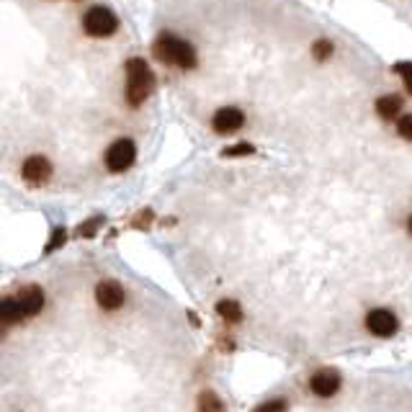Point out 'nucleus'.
I'll use <instances>...</instances> for the list:
<instances>
[{"label":"nucleus","mask_w":412,"mask_h":412,"mask_svg":"<svg viewBox=\"0 0 412 412\" xmlns=\"http://www.w3.org/2000/svg\"><path fill=\"white\" fill-rule=\"evenodd\" d=\"M152 85H155V78L149 73L147 62L134 57V60L127 62V103L129 106H142L147 101V95L152 93Z\"/></svg>","instance_id":"f257e3e1"},{"label":"nucleus","mask_w":412,"mask_h":412,"mask_svg":"<svg viewBox=\"0 0 412 412\" xmlns=\"http://www.w3.org/2000/svg\"><path fill=\"white\" fill-rule=\"evenodd\" d=\"M155 54L162 62L168 65H176L181 70L196 68V49L191 47L189 41L178 39L173 34H160L155 41Z\"/></svg>","instance_id":"f03ea898"},{"label":"nucleus","mask_w":412,"mask_h":412,"mask_svg":"<svg viewBox=\"0 0 412 412\" xmlns=\"http://www.w3.org/2000/svg\"><path fill=\"white\" fill-rule=\"evenodd\" d=\"M116 28H119V19L111 8L95 6L83 16V31L93 39H106V36L114 34Z\"/></svg>","instance_id":"7ed1b4c3"},{"label":"nucleus","mask_w":412,"mask_h":412,"mask_svg":"<svg viewBox=\"0 0 412 412\" xmlns=\"http://www.w3.org/2000/svg\"><path fill=\"white\" fill-rule=\"evenodd\" d=\"M137 160V147L132 139H116L111 147L106 149V155H103V162H106V168L111 170V173H124V170H129L132 165H134Z\"/></svg>","instance_id":"20e7f679"},{"label":"nucleus","mask_w":412,"mask_h":412,"mask_svg":"<svg viewBox=\"0 0 412 412\" xmlns=\"http://www.w3.org/2000/svg\"><path fill=\"white\" fill-rule=\"evenodd\" d=\"M49 176H52V165H49L47 157L31 155L21 165V178H23L28 186H41V183L49 181Z\"/></svg>","instance_id":"39448f33"},{"label":"nucleus","mask_w":412,"mask_h":412,"mask_svg":"<svg viewBox=\"0 0 412 412\" xmlns=\"http://www.w3.org/2000/svg\"><path fill=\"white\" fill-rule=\"evenodd\" d=\"M243 124H245V114L235 106L219 108L214 114V119H211V127H214L216 134H235Z\"/></svg>","instance_id":"423d86ee"},{"label":"nucleus","mask_w":412,"mask_h":412,"mask_svg":"<svg viewBox=\"0 0 412 412\" xmlns=\"http://www.w3.org/2000/svg\"><path fill=\"white\" fill-rule=\"evenodd\" d=\"M366 327L379 338H389L397 332V317L389 310H371L366 315Z\"/></svg>","instance_id":"0eeeda50"},{"label":"nucleus","mask_w":412,"mask_h":412,"mask_svg":"<svg viewBox=\"0 0 412 412\" xmlns=\"http://www.w3.org/2000/svg\"><path fill=\"white\" fill-rule=\"evenodd\" d=\"M95 302L106 312H114L124 305V289L116 281H103L95 286Z\"/></svg>","instance_id":"6e6552de"},{"label":"nucleus","mask_w":412,"mask_h":412,"mask_svg":"<svg viewBox=\"0 0 412 412\" xmlns=\"http://www.w3.org/2000/svg\"><path fill=\"white\" fill-rule=\"evenodd\" d=\"M16 305H19L23 319L34 317V315H39V312H41V307H44V291H41L39 286H26V289L19 291V297H16Z\"/></svg>","instance_id":"1a4fd4ad"},{"label":"nucleus","mask_w":412,"mask_h":412,"mask_svg":"<svg viewBox=\"0 0 412 412\" xmlns=\"http://www.w3.org/2000/svg\"><path fill=\"white\" fill-rule=\"evenodd\" d=\"M312 392L317 397H332L340 389V374L335 369H319L310 381Z\"/></svg>","instance_id":"9d476101"},{"label":"nucleus","mask_w":412,"mask_h":412,"mask_svg":"<svg viewBox=\"0 0 412 412\" xmlns=\"http://www.w3.org/2000/svg\"><path fill=\"white\" fill-rule=\"evenodd\" d=\"M399 108H402V98H397V95H381L376 101V114L381 116V119H397Z\"/></svg>","instance_id":"9b49d317"},{"label":"nucleus","mask_w":412,"mask_h":412,"mask_svg":"<svg viewBox=\"0 0 412 412\" xmlns=\"http://www.w3.org/2000/svg\"><path fill=\"white\" fill-rule=\"evenodd\" d=\"M0 317H3V324H16L23 319V315H21L19 305H16V297H6L3 299V305H0Z\"/></svg>","instance_id":"f8f14e48"},{"label":"nucleus","mask_w":412,"mask_h":412,"mask_svg":"<svg viewBox=\"0 0 412 412\" xmlns=\"http://www.w3.org/2000/svg\"><path fill=\"white\" fill-rule=\"evenodd\" d=\"M216 312H219V317H222L224 322L237 324L240 319H243V310H240V305H237V302H232V299H224V302H219V305H216Z\"/></svg>","instance_id":"ddd939ff"},{"label":"nucleus","mask_w":412,"mask_h":412,"mask_svg":"<svg viewBox=\"0 0 412 412\" xmlns=\"http://www.w3.org/2000/svg\"><path fill=\"white\" fill-rule=\"evenodd\" d=\"M199 412H224L222 399L214 392H201L199 394Z\"/></svg>","instance_id":"4468645a"},{"label":"nucleus","mask_w":412,"mask_h":412,"mask_svg":"<svg viewBox=\"0 0 412 412\" xmlns=\"http://www.w3.org/2000/svg\"><path fill=\"white\" fill-rule=\"evenodd\" d=\"M312 54H315L319 62H324L332 54V44L327 39H317L315 41V47H312Z\"/></svg>","instance_id":"2eb2a0df"},{"label":"nucleus","mask_w":412,"mask_h":412,"mask_svg":"<svg viewBox=\"0 0 412 412\" xmlns=\"http://www.w3.org/2000/svg\"><path fill=\"white\" fill-rule=\"evenodd\" d=\"M397 132L402 139H410L412 142V114H405L397 119Z\"/></svg>","instance_id":"dca6fc26"},{"label":"nucleus","mask_w":412,"mask_h":412,"mask_svg":"<svg viewBox=\"0 0 412 412\" xmlns=\"http://www.w3.org/2000/svg\"><path fill=\"white\" fill-rule=\"evenodd\" d=\"M289 405H286V399H270V402H263L260 407H255V412H286Z\"/></svg>","instance_id":"f3484780"},{"label":"nucleus","mask_w":412,"mask_h":412,"mask_svg":"<svg viewBox=\"0 0 412 412\" xmlns=\"http://www.w3.org/2000/svg\"><path fill=\"white\" fill-rule=\"evenodd\" d=\"M394 73H399L405 78V85L412 93V62H399V65H394Z\"/></svg>","instance_id":"a211bd4d"},{"label":"nucleus","mask_w":412,"mask_h":412,"mask_svg":"<svg viewBox=\"0 0 412 412\" xmlns=\"http://www.w3.org/2000/svg\"><path fill=\"white\" fill-rule=\"evenodd\" d=\"M65 237H68V232L62 230H54V235H52V240H49V245H47V253H52V250H57L60 245H65Z\"/></svg>","instance_id":"6ab92c4d"},{"label":"nucleus","mask_w":412,"mask_h":412,"mask_svg":"<svg viewBox=\"0 0 412 412\" xmlns=\"http://www.w3.org/2000/svg\"><path fill=\"white\" fill-rule=\"evenodd\" d=\"M98 227H101V219H88V222H85V224H83V227H80V230H78V235H83V237H93Z\"/></svg>","instance_id":"aec40b11"},{"label":"nucleus","mask_w":412,"mask_h":412,"mask_svg":"<svg viewBox=\"0 0 412 412\" xmlns=\"http://www.w3.org/2000/svg\"><path fill=\"white\" fill-rule=\"evenodd\" d=\"M253 147L250 144H235V147H227L224 149V155L227 157H237V155H250Z\"/></svg>","instance_id":"412c9836"},{"label":"nucleus","mask_w":412,"mask_h":412,"mask_svg":"<svg viewBox=\"0 0 412 412\" xmlns=\"http://www.w3.org/2000/svg\"><path fill=\"white\" fill-rule=\"evenodd\" d=\"M410 232H412V216H410Z\"/></svg>","instance_id":"4be33fe9"}]
</instances>
